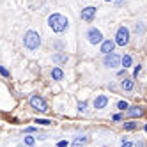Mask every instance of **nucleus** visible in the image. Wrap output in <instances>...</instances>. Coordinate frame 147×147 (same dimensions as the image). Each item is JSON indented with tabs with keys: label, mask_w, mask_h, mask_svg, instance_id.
I'll use <instances>...</instances> for the list:
<instances>
[{
	"label": "nucleus",
	"mask_w": 147,
	"mask_h": 147,
	"mask_svg": "<svg viewBox=\"0 0 147 147\" xmlns=\"http://www.w3.org/2000/svg\"><path fill=\"white\" fill-rule=\"evenodd\" d=\"M48 25H50V28L53 30V32L62 34V32H64V30L69 27V20H67L64 14L53 13V14H50V18H48Z\"/></svg>",
	"instance_id": "obj_1"
},
{
	"label": "nucleus",
	"mask_w": 147,
	"mask_h": 147,
	"mask_svg": "<svg viewBox=\"0 0 147 147\" xmlns=\"http://www.w3.org/2000/svg\"><path fill=\"white\" fill-rule=\"evenodd\" d=\"M23 45H25L27 50L36 51L41 46V37H39V34L36 32V30H28V32L25 34V37H23Z\"/></svg>",
	"instance_id": "obj_2"
},
{
	"label": "nucleus",
	"mask_w": 147,
	"mask_h": 147,
	"mask_svg": "<svg viewBox=\"0 0 147 147\" xmlns=\"http://www.w3.org/2000/svg\"><path fill=\"white\" fill-rule=\"evenodd\" d=\"M115 45L119 46H126L129 43V28L128 27H119L117 28V34H115Z\"/></svg>",
	"instance_id": "obj_3"
},
{
	"label": "nucleus",
	"mask_w": 147,
	"mask_h": 147,
	"mask_svg": "<svg viewBox=\"0 0 147 147\" xmlns=\"http://www.w3.org/2000/svg\"><path fill=\"white\" fill-rule=\"evenodd\" d=\"M87 39H89V43L90 45H101L103 43V34H101V30L98 28H89L87 30Z\"/></svg>",
	"instance_id": "obj_4"
},
{
	"label": "nucleus",
	"mask_w": 147,
	"mask_h": 147,
	"mask_svg": "<svg viewBox=\"0 0 147 147\" xmlns=\"http://www.w3.org/2000/svg\"><path fill=\"white\" fill-rule=\"evenodd\" d=\"M30 107L34 110H37V112H48V105L41 96H32L30 98Z\"/></svg>",
	"instance_id": "obj_5"
},
{
	"label": "nucleus",
	"mask_w": 147,
	"mask_h": 147,
	"mask_svg": "<svg viewBox=\"0 0 147 147\" xmlns=\"http://www.w3.org/2000/svg\"><path fill=\"white\" fill-rule=\"evenodd\" d=\"M96 11H98V7H94V5H89L85 9H82V20L87 22V23H90L92 20L96 18Z\"/></svg>",
	"instance_id": "obj_6"
},
{
	"label": "nucleus",
	"mask_w": 147,
	"mask_h": 147,
	"mask_svg": "<svg viewBox=\"0 0 147 147\" xmlns=\"http://www.w3.org/2000/svg\"><path fill=\"white\" fill-rule=\"evenodd\" d=\"M103 64L107 66V67H117V66L121 64V57L115 55V53H108V55H105Z\"/></svg>",
	"instance_id": "obj_7"
},
{
	"label": "nucleus",
	"mask_w": 147,
	"mask_h": 147,
	"mask_svg": "<svg viewBox=\"0 0 147 147\" xmlns=\"http://www.w3.org/2000/svg\"><path fill=\"white\" fill-rule=\"evenodd\" d=\"M107 105H108V98L105 96V94H99V96L94 99V108H96V110H103V108H107Z\"/></svg>",
	"instance_id": "obj_8"
},
{
	"label": "nucleus",
	"mask_w": 147,
	"mask_h": 147,
	"mask_svg": "<svg viewBox=\"0 0 147 147\" xmlns=\"http://www.w3.org/2000/svg\"><path fill=\"white\" fill-rule=\"evenodd\" d=\"M113 46L115 43L112 39H103V43H101V51L105 55H108V53H113Z\"/></svg>",
	"instance_id": "obj_9"
},
{
	"label": "nucleus",
	"mask_w": 147,
	"mask_h": 147,
	"mask_svg": "<svg viewBox=\"0 0 147 147\" xmlns=\"http://www.w3.org/2000/svg\"><path fill=\"white\" fill-rule=\"evenodd\" d=\"M126 113H128L129 117L136 119V117H142L144 115V108H140V107H128L126 108Z\"/></svg>",
	"instance_id": "obj_10"
},
{
	"label": "nucleus",
	"mask_w": 147,
	"mask_h": 147,
	"mask_svg": "<svg viewBox=\"0 0 147 147\" xmlns=\"http://www.w3.org/2000/svg\"><path fill=\"white\" fill-rule=\"evenodd\" d=\"M51 78L53 80H62L64 78V71H62L60 67H53L51 69Z\"/></svg>",
	"instance_id": "obj_11"
},
{
	"label": "nucleus",
	"mask_w": 147,
	"mask_h": 147,
	"mask_svg": "<svg viewBox=\"0 0 147 147\" xmlns=\"http://www.w3.org/2000/svg\"><path fill=\"white\" fill-rule=\"evenodd\" d=\"M67 55L66 53H57V55H53V62L55 64H64V62H67Z\"/></svg>",
	"instance_id": "obj_12"
},
{
	"label": "nucleus",
	"mask_w": 147,
	"mask_h": 147,
	"mask_svg": "<svg viewBox=\"0 0 147 147\" xmlns=\"http://www.w3.org/2000/svg\"><path fill=\"white\" fill-rule=\"evenodd\" d=\"M89 142V136H76L75 140H73V145H83Z\"/></svg>",
	"instance_id": "obj_13"
},
{
	"label": "nucleus",
	"mask_w": 147,
	"mask_h": 147,
	"mask_svg": "<svg viewBox=\"0 0 147 147\" xmlns=\"http://www.w3.org/2000/svg\"><path fill=\"white\" fill-rule=\"evenodd\" d=\"M133 85H135L133 80H122V83H121V87H122L124 90H131V89H133Z\"/></svg>",
	"instance_id": "obj_14"
},
{
	"label": "nucleus",
	"mask_w": 147,
	"mask_h": 147,
	"mask_svg": "<svg viewBox=\"0 0 147 147\" xmlns=\"http://www.w3.org/2000/svg\"><path fill=\"white\" fill-rule=\"evenodd\" d=\"M121 64L124 66V69H128V67L131 66V57H129V55H124V57L121 59Z\"/></svg>",
	"instance_id": "obj_15"
},
{
	"label": "nucleus",
	"mask_w": 147,
	"mask_h": 147,
	"mask_svg": "<svg viewBox=\"0 0 147 147\" xmlns=\"http://www.w3.org/2000/svg\"><path fill=\"white\" fill-rule=\"evenodd\" d=\"M135 32H136V34H144V32H145V25H144V23H136V25H135Z\"/></svg>",
	"instance_id": "obj_16"
},
{
	"label": "nucleus",
	"mask_w": 147,
	"mask_h": 147,
	"mask_svg": "<svg viewBox=\"0 0 147 147\" xmlns=\"http://www.w3.org/2000/svg\"><path fill=\"white\" fill-rule=\"evenodd\" d=\"M124 129H126V131H133V129H136V122H124Z\"/></svg>",
	"instance_id": "obj_17"
},
{
	"label": "nucleus",
	"mask_w": 147,
	"mask_h": 147,
	"mask_svg": "<svg viewBox=\"0 0 147 147\" xmlns=\"http://www.w3.org/2000/svg\"><path fill=\"white\" fill-rule=\"evenodd\" d=\"M34 144H36V140L32 138V136H25V145L27 147H32Z\"/></svg>",
	"instance_id": "obj_18"
},
{
	"label": "nucleus",
	"mask_w": 147,
	"mask_h": 147,
	"mask_svg": "<svg viewBox=\"0 0 147 147\" xmlns=\"http://www.w3.org/2000/svg\"><path fill=\"white\" fill-rule=\"evenodd\" d=\"M78 110H80V112H85V110H87V101L78 103Z\"/></svg>",
	"instance_id": "obj_19"
},
{
	"label": "nucleus",
	"mask_w": 147,
	"mask_h": 147,
	"mask_svg": "<svg viewBox=\"0 0 147 147\" xmlns=\"http://www.w3.org/2000/svg\"><path fill=\"white\" fill-rule=\"evenodd\" d=\"M117 108L119 110H126V108H128V103H126V101H119L117 103Z\"/></svg>",
	"instance_id": "obj_20"
},
{
	"label": "nucleus",
	"mask_w": 147,
	"mask_h": 147,
	"mask_svg": "<svg viewBox=\"0 0 147 147\" xmlns=\"http://www.w3.org/2000/svg\"><path fill=\"white\" fill-rule=\"evenodd\" d=\"M142 71V66H136L135 69H133V78H136V76H138V73Z\"/></svg>",
	"instance_id": "obj_21"
},
{
	"label": "nucleus",
	"mask_w": 147,
	"mask_h": 147,
	"mask_svg": "<svg viewBox=\"0 0 147 147\" xmlns=\"http://www.w3.org/2000/svg\"><path fill=\"white\" fill-rule=\"evenodd\" d=\"M0 75H2V76H5V78H7V76H9V71H7L5 67H2V66H0Z\"/></svg>",
	"instance_id": "obj_22"
},
{
	"label": "nucleus",
	"mask_w": 147,
	"mask_h": 147,
	"mask_svg": "<svg viewBox=\"0 0 147 147\" xmlns=\"http://www.w3.org/2000/svg\"><path fill=\"white\" fill-rule=\"evenodd\" d=\"M36 122H39V124H43V126H48V124H50V121H48V119H37Z\"/></svg>",
	"instance_id": "obj_23"
},
{
	"label": "nucleus",
	"mask_w": 147,
	"mask_h": 147,
	"mask_svg": "<svg viewBox=\"0 0 147 147\" xmlns=\"http://www.w3.org/2000/svg\"><path fill=\"white\" fill-rule=\"evenodd\" d=\"M57 147H67V140H60V142L57 144Z\"/></svg>",
	"instance_id": "obj_24"
},
{
	"label": "nucleus",
	"mask_w": 147,
	"mask_h": 147,
	"mask_svg": "<svg viewBox=\"0 0 147 147\" xmlns=\"http://www.w3.org/2000/svg\"><path fill=\"white\" fill-rule=\"evenodd\" d=\"M121 147H133V144H131V142H122Z\"/></svg>",
	"instance_id": "obj_25"
},
{
	"label": "nucleus",
	"mask_w": 147,
	"mask_h": 147,
	"mask_svg": "<svg viewBox=\"0 0 147 147\" xmlns=\"http://www.w3.org/2000/svg\"><path fill=\"white\" fill-rule=\"evenodd\" d=\"M25 131H27V133H34V131H36V128H34V126H28Z\"/></svg>",
	"instance_id": "obj_26"
},
{
	"label": "nucleus",
	"mask_w": 147,
	"mask_h": 147,
	"mask_svg": "<svg viewBox=\"0 0 147 147\" xmlns=\"http://www.w3.org/2000/svg\"><path fill=\"white\" fill-rule=\"evenodd\" d=\"M121 119H122L121 113H115V115H113V121H121Z\"/></svg>",
	"instance_id": "obj_27"
},
{
	"label": "nucleus",
	"mask_w": 147,
	"mask_h": 147,
	"mask_svg": "<svg viewBox=\"0 0 147 147\" xmlns=\"http://www.w3.org/2000/svg\"><path fill=\"white\" fill-rule=\"evenodd\" d=\"M133 147H145L144 142H138V144H133Z\"/></svg>",
	"instance_id": "obj_28"
},
{
	"label": "nucleus",
	"mask_w": 147,
	"mask_h": 147,
	"mask_svg": "<svg viewBox=\"0 0 147 147\" xmlns=\"http://www.w3.org/2000/svg\"><path fill=\"white\" fill-rule=\"evenodd\" d=\"M122 2H124V0H115V4H117V5H121Z\"/></svg>",
	"instance_id": "obj_29"
},
{
	"label": "nucleus",
	"mask_w": 147,
	"mask_h": 147,
	"mask_svg": "<svg viewBox=\"0 0 147 147\" xmlns=\"http://www.w3.org/2000/svg\"><path fill=\"white\" fill-rule=\"evenodd\" d=\"M144 129H145V133H147V124H145V128H144Z\"/></svg>",
	"instance_id": "obj_30"
},
{
	"label": "nucleus",
	"mask_w": 147,
	"mask_h": 147,
	"mask_svg": "<svg viewBox=\"0 0 147 147\" xmlns=\"http://www.w3.org/2000/svg\"><path fill=\"white\" fill-rule=\"evenodd\" d=\"M107 2H112V0H107Z\"/></svg>",
	"instance_id": "obj_31"
},
{
	"label": "nucleus",
	"mask_w": 147,
	"mask_h": 147,
	"mask_svg": "<svg viewBox=\"0 0 147 147\" xmlns=\"http://www.w3.org/2000/svg\"><path fill=\"white\" fill-rule=\"evenodd\" d=\"M18 147H23V145H18Z\"/></svg>",
	"instance_id": "obj_32"
}]
</instances>
